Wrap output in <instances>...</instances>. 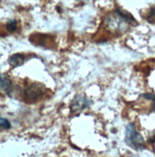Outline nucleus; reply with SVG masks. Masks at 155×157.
I'll use <instances>...</instances> for the list:
<instances>
[{
    "label": "nucleus",
    "mask_w": 155,
    "mask_h": 157,
    "mask_svg": "<svg viewBox=\"0 0 155 157\" xmlns=\"http://www.w3.org/2000/svg\"><path fill=\"white\" fill-rule=\"evenodd\" d=\"M126 143L133 150H142L145 147V142L142 135L136 130L133 124H128L126 128Z\"/></svg>",
    "instance_id": "f257e3e1"
},
{
    "label": "nucleus",
    "mask_w": 155,
    "mask_h": 157,
    "mask_svg": "<svg viewBox=\"0 0 155 157\" xmlns=\"http://www.w3.org/2000/svg\"><path fill=\"white\" fill-rule=\"evenodd\" d=\"M45 92V87L44 85L40 84V83H32L31 85H29L28 87L24 90V93H23V99L26 101V103L32 104L35 103L37 100H40Z\"/></svg>",
    "instance_id": "f03ea898"
},
{
    "label": "nucleus",
    "mask_w": 155,
    "mask_h": 157,
    "mask_svg": "<svg viewBox=\"0 0 155 157\" xmlns=\"http://www.w3.org/2000/svg\"><path fill=\"white\" fill-rule=\"evenodd\" d=\"M89 105H90V101L86 97L81 95V94H78L72 101V103L70 105V109L72 112L80 111L89 106Z\"/></svg>",
    "instance_id": "7ed1b4c3"
},
{
    "label": "nucleus",
    "mask_w": 155,
    "mask_h": 157,
    "mask_svg": "<svg viewBox=\"0 0 155 157\" xmlns=\"http://www.w3.org/2000/svg\"><path fill=\"white\" fill-rule=\"evenodd\" d=\"M0 84H1V89L6 94H8V95H11L12 88H13L12 81L6 75H4V74H1V78H0Z\"/></svg>",
    "instance_id": "20e7f679"
},
{
    "label": "nucleus",
    "mask_w": 155,
    "mask_h": 157,
    "mask_svg": "<svg viewBox=\"0 0 155 157\" xmlns=\"http://www.w3.org/2000/svg\"><path fill=\"white\" fill-rule=\"evenodd\" d=\"M9 63L13 67H17L19 65H22L25 61V57L21 54H14L9 58Z\"/></svg>",
    "instance_id": "39448f33"
},
{
    "label": "nucleus",
    "mask_w": 155,
    "mask_h": 157,
    "mask_svg": "<svg viewBox=\"0 0 155 157\" xmlns=\"http://www.w3.org/2000/svg\"><path fill=\"white\" fill-rule=\"evenodd\" d=\"M116 13H117V15L119 17H121L123 20H125L127 23H128V24H137L136 20L133 18V17L130 13H128L127 12H123L121 9L116 10Z\"/></svg>",
    "instance_id": "423d86ee"
},
{
    "label": "nucleus",
    "mask_w": 155,
    "mask_h": 157,
    "mask_svg": "<svg viewBox=\"0 0 155 157\" xmlns=\"http://www.w3.org/2000/svg\"><path fill=\"white\" fill-rule=\"evenodd\" d=\"M6 29L8 32H10V33H13L15 30L17 29V22L15 19H11L7 22V24H6Z\"/></svg>",
    "instance_id": "0eeeda50"
},
{
    "label": "nucleus",
    "mask_w": 155,
    "mask_h": 157,
    "mask_svg": "<svg viewBox=\"0 0 155 157\" xmlns=\"http://www.w3.org/2000/svg\"><path fill=\"white\" fill-rule=\"evenodd\" d=\"M144 98L148 99V100H151L153 103H152V105H151V108L152 110L155 111V94H152V93H146L143 95Z\"/></svg>",
    "instance_id": "6e6552de"
},
{
    "label": "nucleus",
    "mask_w": 155,
    "mask_h": 157,
    "mask_svg": "<svg viewBox=\"0 0 155 157\" xmlns=\"http://www.w3.org/2000/svg\"><path fill=\"white\" fill-rule=\"evenodd\" d=\"M0 125H1V128L4 129H10L11 128V123L3 117L0 118Z\"/></svg>",
    "instance_id": "1a4fd4ad"
},
{
    "label": "nucleus",
    "mask_w": 155,
    "mask_h": 157,
    "mask_svg": "<svg viewBox=\"0 0 155 157\" xmlns=\"http://www.w3.org/2000/svg\"><path fill=\"white\" fill-rule=\"evenodd\" d=\"M146 20L149 23H155V8H152L149 11V14L146 15Z\"/></svg>",
    "instance_id": "9d476101"
},
{
    "label": "nucleus",
    "mask_w": 155,
    "mask_h": 157,
    "mask_svg": "<svg viewBox=\"0 0 155 157\" xmlns=\"http://www.w3.org/2000/svg\"><path fill=\"white\" fill-rule=\"evenodd\" d=\"M149 142H150V143H155V135H153V136L149 139Z\"/></svg>",
    "instance_id": "9b49d317"
}]
</instances>
